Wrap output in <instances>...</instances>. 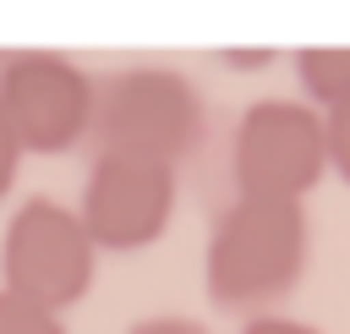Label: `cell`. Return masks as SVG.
<instances>
[{
    "mask_svg": "<svg viewBox=\"0 0 350 334\" xmlns=\"http://www.w3.org/2000/svg\"><path fill=\"white\" fill-rule=\"evenodd\" d=\"M306 252H312V230L301 203L235 197L208 230V252H202L208 301L235 318H268V307L301 285Z\"/></svg>",
    "mask_w": 350,
    "mask_h": 334,
    "instance_id": "cell-1",
    "label": "cell"
},
{
    "mask_svg": "<svg viewBox=\"0 0 350 334\" xmlns=\"http://www.w3.org/2000/svg\"><path fill=\"white\" fill-rule=\"evenodd\" d=\"M208 131V104L197 82L175 66H126L109 77H93V153L148 159L180 170Z\"/></svg>",
    "mask_w": 350,
    "mask_h": 334,
    "instance_id": "cell-2",
    "label": "cell"
},
{
    "mask_svg": "<svg viewBox=\"0 0 350 334\" xmlns=\"http://www.w3.org/2000/svg\"><path fill=\"white\" fill-rule=\"evenodd\" d=\"M93 279H98V246L88 241L71 203L27 197L11 208L0 235V290L44 312H66L88 301Z\"/></svg>",
    "mask_w": 350,
    "mask_h": 334,
    "instance_id": "cell-3",
    "label": "cell"
},
{
    "mask_svg": "<svg viewBox=\"0 0 350 334\" xmlns=\"http://www.w3.org/2000/svg\"><path fill=\"white\" fill-rule=\"evenodd\" d=\"M235 197L257 203H301L328 175V131L323 115L301 99H257L246 104L230 142Z\"/></svg>",
    "mask_w": 350,
    "mask_h": 334,
    "instance_id": "cell-4",
    "label": "cell"
},
{
    "mask_svg": "<svg viewBox=\"0 0 350 334\" xmlns=\"http://www.w3.org/2000/svg\"><path fill=\"white\" fill-rule=\"evenodd\" d=\"M0 110L22 153H66L93 126V71L60 49L0 55Z\"/></svg>",
    "mask_w": 350,
    "mask_h": 334,
    "instance_id": "cell-5",
    "label": "cell"
},
{
    "mask_svg": "<svg viewBox=\"0 0 350 334\" xmlns=\"http://www.w3.org/2000/svg\"><path fill=\"white\" fill-rule=\"evenodd\" d=\"M175 197H180V170L93 153L82 197H77V219L98 252H142L170 230Z\"/></svg>",
    "mask_w": 350,
    "mask_h": 334,
    "instance_id": "cell-6",
    "label": "cell"
},
{
    "mask_svg": "<svg viewBox=\"0 0 350 334\" xmlns=\"http://www.w3.org/2000/svg\"><path fill=\"white\" fill-rule=\"evenodd\" d=\"M295 77H301L312 110L328 115L334 104L350 99V44H312V49H295Z\"/></svg>",
    "mask_w": 350,
    "mask_h": 334,
    "instance_id": "cell-7",
    "label": "cell"
},
{
    "mask_svg": "<svg viewBox=\"0 0 350 334\" xmlns=\"http://www.w3.org/2000/svg\"><path fill=\"white\" fill-rule=\"evenodd\" d=\"M0 334H66V318L0 290Z\"/></svg>",
    "mask_w": 350,
    "mask_h": 334,
    "instance_id": "cell-8",
    "label": "cell"
},
{
    "mask_svg": "<svg viewBox=\"0 0 350 334\" xmlns=\"http://www.w3.org/2000/svg\"><path fill=\"white\" fill-rule=\"evenodd\" d=\"M323 131H328V170L350 186V99L323 115Z\"/></svg>",
    "mask_w": 350,
    "mask_h": 334,
    "instance_id": "cell-9",
    "label": "cell"
},
{
    "mask_svg": "<svg viewBox=\"0 0 350 334\" xmlns=\"http://www.w3.org/2000/svg\"><path fill=\"white\" fill-rule=\"evenodd\" d=\"M126 334H213V329L186 318V312H153V318H137Z\"/></svg>",
    "mask_w": 350,
    "mask_h": 334,
    "instance_id": "cell-10",
    "label": "cell"
},
{
    "mask_svg": "<svg viewBox=\"0 0 350 334\" xmlns=\"http://www.w3.org/2000/svg\"><path fill=\"white\" fill-rule=\"evenodd\" d=\"M22 142H16V131H11V120H5V110H0V203H5V192L16 186V170H22Z\"/></svg>",
    "mask_w": 350,
    "mask_h": 334,
    "instance_id": "cell-11",
    "label": "cell"
},
{
    "mask_svg": "<svg viewBox=\"0 0 350 334\" xmlns=\"http://www.w3.org/2000/svg\"><path fill=\"white\" fill-rule=\"evenodd\" d=\"M241 334H317V329L301 323V318H279V312H268V318H252Z\"/></svg>",
    "mask_w": 350,
    "mask_h": 334,
    "instance_id": "cell-12",
    "label": "cell"
},
{
    "mask_svg": "<svg viewBox=\"0 0 350 334\" xmlns=\"http://www.w3.org/2000/svg\"><path fill=\"white\" fill-rule=\"evenodd\" d=\"M224 60H230V66H268L273 49H224Z\"/></svg>",
    "mask_w": 350,
    "mask_h": 334,
    "instance_id": "cell-13",
    "label": "cell"
}]
</instances>
